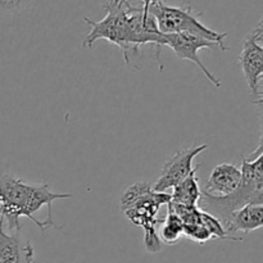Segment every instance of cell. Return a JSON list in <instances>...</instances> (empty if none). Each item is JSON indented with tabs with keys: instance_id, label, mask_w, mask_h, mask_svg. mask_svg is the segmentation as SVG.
<instances>
[{
	"instance_id": "8fae6325",
	"label": "cell",
	"mask_w": 263,
	"mask_h": 263,
	"mask_svg": "<svg viewBox=\"0 0 263 263\" xmlns=\"http://www.w3.org/2000/svg\"><path fill=\"white\" fill-rule=\"evenodd\" d=\"M263 226V204H247L239 210L234 211L229 220L223 223V229L234 240H243L234 234L243 231L248 234L251 231L261 229Z\"/></svg>"
},
{
	"instance_id": "5bb4252c",
	"label": "cell",
	"mask_w": 263,
	"mask_h": 263,
	"mask_svg": "<svg viewBox=\"0 0 263 263\" xmlns=\"http://www.w3.org/2000/svg\"><path fill=\"white\" fill-rule=\"evenodd\" d=\"M31 0H0V15L14 14L26 9Z\"/></svg>"
},
{
	"instance_id": "4fadbf2b",
	"label": "cell",
	"mask_w": 263,
	"mask_h": 263,
	"mask_svg": "<svg viewBox=\"0 0 263 263\" xmlns=\"http://www.w3.org/2000/svg\"><path fill=\"white\" fill-rule=\"evenodd\" d=\"M158 236L162 243L167 246H175L184 236V226H182L181 218L170 208H167L166 217L162 218L159 223Z\"/></svg>"
},
{
	"instance_id": "7c38bea8",
	"label": "cell",
	"mask_w": 263,
	"mask_h": 263,
	"mask_svg": "<svg viewBox=\"0 0 263 263\" xmlns=\"http://www.w3.org/2000/svg\"><path fill=\"white\" fill-rule=\"evenodd\" d=\"M199 164L194 167L189 176L185 177L181 182L172 187L171 203L181 205H198L202 198V190L199 187V182L197 179V171Z\"/></svg>"
},
{
	"instance_id": "7a4b0ae2",
	"label": "cell",
	"mask_w": 263,
	"mask_h": 263,
	"mask_svg": "<svg viewBox=\"0 0 263 263\" xmlns=\"http://www.w3.org/2000/svg\"><path fill=\"white\" fill-rule=\"evenodd\" d=\"M71 197V194L50 192L46 182L26 184L0 167V217L7 222L10 233L21 231V217L30 218L43 233L48 228H57L53 220V202Z\"/></svg>"
},
{
	"instance_id": "9a60e30c",
	"label": "cell",
	"mask_w": 263,
	"mask_h": 263,
	"mask_svg": "<svg viewBox=\"0 0 263 263\" xmlns=\"http://www.w3.org/2000/svg\"><path fill=\"white\" fill-rule=\"evenodd\" d=\"M141 2H143V5H141V7H143L144 12L149 13L148 12L149 7H152V5H154V4H157V3L162 2V0H141Z\"/></svg>"
},
{
	"instance_id": "5b68a950",
	"label": "cell",
	"mask_w": 263,
	"mask_h": 263,
	"mask_svg": "<svg viewBox=\"0 0 263 263\" xmlns=\"http://www.w3.org/2000/svg\"><path fill=\"white\" fill-rule=\"evenodd\" d=\"M148 12L156 18L158 30L162 33H192L203 39L216 43L222 51L229 50L225 45V39L228 33L217 32L207 27L199 21L202 13H195L192 5L185 4L180 7L166 5L163 2L149 7Z\"/></svg>"
},
{
	"instance_id": "3957f363",
	"label": "cell",
	"mask_w": 263,
	"mask_h": 263,
	"mask_svg": "<svg viewBox=\"0 0 263 263\" xmlns=\"http://www.w3.org/2000/svg\"><path fill=\"white\" fill-rule=\"evenodd\" d=\"M241 182L238 189L226 197H212L202 192L198 207L211 213L223 223L231 213L247 204H263V143L257 151L241 159Z\"/></svg>"
},
{
	"instance_id": "30bf717a",
	"label": "cell",
	"mask_w": 263,
	"mask_h": 263,
	"mask_svg": "<svg viewBox=\"0 0 263 263\" xmlns=\"http://www.w3.org/2000/svg\"><path fill=\"white\" fill-rule=\"evenodd\" d=\"M241 182V171L230 163L218 164L204 184V194L212 197H226L235 192Z\"/></svg>"
},
{
	"instance_id": "9c48e42d",
	"label": "cell",
	"mask_w": 263,
	"mask_h": 263,
	"mask_svg": "<svg viewBox=\"0 0 263 263\" xmlns=\"http://www.w3.org/2000/svg\"><path fill=\"white\" fill-rule=\"evenodd\" d=\"M0 263H36L33 248L21 231L7 233L0 217Z\"/></svg>"
},
{
	"instance_id": "8992f818",
	"label": "cell",
	"mask_w": 263,
	"mask_h": 263,
	"mask_svg": "<svg viewBox=\"0 0 263 263\" xmlns=\"http://www.w3.org/2000/svg\"><path fill=\"white\" fill-rule=\"evenodd\" d=\"M263 26L259 21L257 27L249 33L243 41L239 63L243 71L244 79L251 90L252 95L256 98L254 103L262 104L261 82L263 80Z\"/></svg>"
},
{
	"instance_id": "277c9868",
	"label": "cell",
	"mask_w": 263,
	"mask_h": 263,
	"mask_svg": "<svg viewBox=\"0 0 263 263\" xmlns=\"http://www.w3.org/2000/svg\"><path fill=\"white\" fill-rule=\"evenodd\" d=\"M170 202V193L154 192L148 182H136L121 195V210L134 225L144 230V247L149 253L162 251V241L158 236L162 220L158 218V213L162 205H167Z\"/></svg>"
},
{
	"instance_id": "ba28073f",
	"label": "cell",
	"mask_w": 263,
	"mask_h": 263,
	"mask_svg": "<svg viewBox=\"0 0 263 263\" xmlns=\"http://www.w3.org/2000/svg\"><path fill=\"white\" fill-rule=\"evenodd\" d=\"M207 148L208 144H202V145H193L190 148L177 152L170 161L164 163L161 175L156 184L152 185V189L158 193H167L168 190H172V187H175L185 177L189 176L190 172L194 170L193 167L194 158Z\"/></svg>"
},
{
	"instance_id": "6da1fadb",
	"label": "cell",
	"mask_w": 263,
	"mask_h": 263,
	"mask_svg": "<svg viewBox=\"0 0 263 263\" xmlns=\"http://www.w3.org/2000/svg\"><path fill=\"white\" fill-rule=\"evenodd\" d=\"M104 9L107 13L100 21L84 17L90 27L84 48L91 49L95 41L104 39L122 49L128 68L140 69L141 46L152 45L156 49L157 61L161 63L163 33L158 30L156 18L151 13L144 12L143 7H134L128 0H108Z\"/></svg>"
},
{
	"instance_id": "52a82bcc",
	"label": "cell",
	"mask_w": 263,
	"mask_h": 263,
	"mask_svg": "<svg viewBox=\"0 0 263 263\" xmlns=\"http://www.w3.org/2000/svg\"><path fill=\"white\" fill-rule=\"evenodd\" d=\"M163 46H168L172 50L175 51L177 58L185 59V61H190L194 64H197L200 69H202L203 74L207 77V80L210 82H212V85H215L216 87H221V81L207 68V67L203 64V62L200 61L199 54L198 51L200 49H213V48H220L216 43L207 40V39H203L200 36L192 35V33H163Z\"/></svg>"
}]
</instances>
